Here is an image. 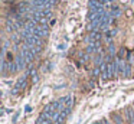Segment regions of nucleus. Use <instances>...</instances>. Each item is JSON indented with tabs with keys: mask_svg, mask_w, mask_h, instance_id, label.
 <instances>
[{
	"mask_svg": "<svg viewBox=\"0 0 134 124\" xmlns=\"http://www.w3.org/2000/svg\"><path fill=\"white\" fill-rule=\"evenodd\" d=\"M27 77H29V75L25 74V77H20L18 81H16L15 87L12 88V94H13V95L20 94V92L25 89V87H26V84H27Z\"/></svg>",
	"mask_w": 134,
	"mask_h": 124,
	"instance_id": "nucleus-1",
	"label": "nucleus"
},
{
	"mask_svg": "<svg viewBox=\"0 0 134 124\" xmlns=\"http://www.w3.org/2000/svg\"><path fill=\"white\" fill-rule=\"evenodd\" d=\"M15 63H16V66H18V71H22V69L26 66V58H25V55L22 53V52H19L18 55H16V58H15Z\"/></svg>",
	"mask_w": 134,
	"mask_h": 124,
	"instance_id": "nucleus-2",
	"label": "nucleus"
},
{
	"mask_svg": "<svg viewBox=\"0 0 134 124\" xmlns=\"http://www.w3.org/2000/svg\"><path fill=\"white\" fill-rule=\"evenodd\" d=\"M102 62H104V61H102V55L101 53H97L95 56H94V63H95V66H99Z\"/></svg>",
	"mask_w": 134,
	"mask_h": 124,
	"instance_id": "nucleus-3",
	"label": "nucleus"
},
{
	"mask_svg": "<svg viewBox=\"0 0 134 124\" xmlns=\"http://www.w3.org/2000/svg\"><path fill=\"white\" fill-rule=\"evenodd\" d=\"M111 120L115 121V124H122V118L120 117L118 114H115V112H113V114H111Z\"/></svg>",
	"mask_w": 134,
	"mask_h": 124,
	"instance_id": "nucleus-4",
	"label": "nucleus"
},
{
	"mask_svg": "<svg viewBox=\"0 0 134 124\" xmlns=\"http://www.w3.org/2000/svg\"><path fill=\"white\" fill-rule=\"evenodd\" d=\"M130 74H131V65H130V62H127V65H125V75H124V77H130Z\"/></svg>",
	"mask_w": 134,
	"mask_h": 124,
	"instance_id": "nucleus-5",
	"label": "nucleus"
},
{
	"mask_svg": "<svg viewBox=\"0 0 134 124\" xmlns=\"http://www.w3.org/2000/svg\"><path fill=\"white\" fill-rule=\"evenodd\" d=\"M124 53H125V48H121L118 51V59H122V58H124Z\"/></svg>",
	"mask_w": 134,
	"mask_h": 124,
	"instance_id": "nucleus-6",
	"label": "nucleus"
},
{
	"mask_svg": "<svg viewBox=\"0 0 134 124\" xmlns=\"http://www.w3.org/2000/svg\"><path fill=\"white\" fill-rule=\"evenodd\" d=\"M108 52H110V55H114V53H115V49H114V45H113V43H110V45H108Z\"/></svg>",
	"mask_w": 134,
	"mask_h": 124,
	"instance_id": "nucleus-7",
	"label": "nucleus"
},
{
	"mask_svg": "<svg viewBox=\"0 0 134 124\" xmlns=\"http://www.w3.org/2000/svg\"><path fill=\"white\" fill-rule=\"evenodd\" d=\"M110 2H114V0H110Z\"/></svg>",
	"mask_w": 134,
	"mask_h": 124,
	"instance_id": "nucleus-8",
	"label": "nucleus"
},
{
	"mask_svg": "<svg viewBox=\"0 0 134 124\" xmlns=\"http://www.w3.org/2000/svg\"><path fill=\"white\" fill-rule=\"evenodd\" d=\"M133 69H134V65H133Z\"/></svg>",
	"mask_w": 134,
	"mask_h": 124,
	"instance_id": "nucleus-9",
	"label": "nucleus"
},
{
	"mask_svg": "<svg viewBox=\"0 0 134 124\" xmlns=\"http://www.w3.org/2000/svg\"><path fill=\"white\" fill-rule=\"evenodd\" d=\"M52 124H55V123H52Z\"/></svg>",
	"mask_w": 134,
	"mask_h": 124,
	"instance_id": "nucleus-10",
	"label": "nucleus"
}]
</instances>
